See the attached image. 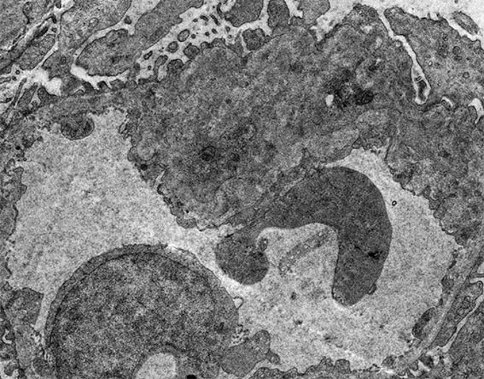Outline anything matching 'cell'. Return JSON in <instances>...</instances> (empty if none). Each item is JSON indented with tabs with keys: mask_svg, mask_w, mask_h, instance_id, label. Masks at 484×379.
Instances as JSON below:
<instances>
[{
	"mask_svg": "<svg viewBox=\"0 0 484 379\" xmlns=\"http://www.w3.org/2000/svg\"><path fill=\"white\" fill-rule=\"evenodd\" d=\"M217 229H219V231H221V239H220V241H221L223 238V237H224L226 236V231H225V229L222 228V227L218 228ZM220 241H219V243H220ZM200 262H201V260H200ZM203 265H205V264H203ZM205 266H207V268H210V269H213V268H214L215 266H217V262H215V255H214V260H212V262H211L210 264H207V265H205Z\"/></svg>",
	"mask_w": 484,
	"mask_h": 379,
	"instance_id": "2",
	"label": "cell"
},
{
	"mask_svg": "<svg viewBox=\"0 0 484 379\" xmlns=\"http://www.w3.org/2000/svg\"><path fill=\"white\" fill-rule=\"evenodd\" d=\"M270 346L271 336L268 331H257L243 343L226 350L221 358V369L228 375L245 377L257 364L266 361Z\"/></svg>",
	"mask_w": 484,
	"mask_h": 379,
	"instance_id": "1",
	"label": "cell"
}]
</instances>
